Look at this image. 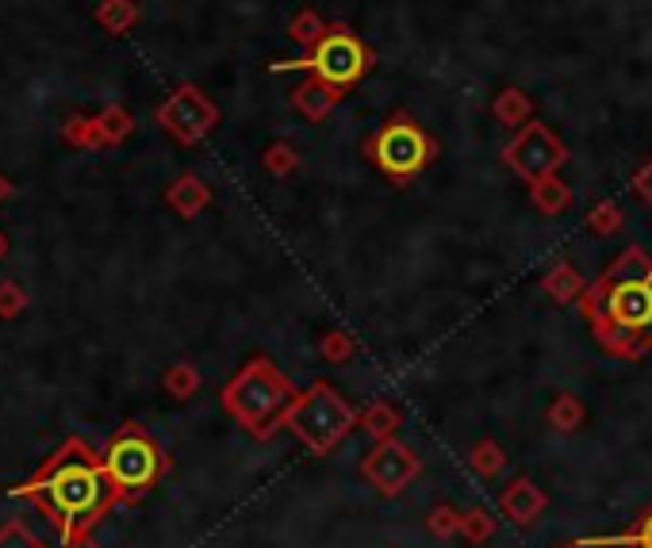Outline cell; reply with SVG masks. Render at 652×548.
I'll use <instances>...</instances> for the list:
<instances>
[{
  "label": "cell",
  "instance_id": "obj_5",
  "mask_svg": "<svg viewBox=\"0 0 652 548\" xmlns=\"http://www.w3.org/2000/svg\"><path fill=\"white\" fill-rule=\"evenodd\" d=\"M610 311H615V318L622 326H633V331L649 326L652 323V284L633 280V284L615 288V295H610Z\"/></svg>",
  "mask_w": 652,
  "mask_h": 548
},
{
  "label": "cell",
  "instance_id": "obj_4",
  "mask_svg": "<svg viewBox=\"0 0 652 548\" xmlns=\"http://www.w3.org/2000/svg\"><path fill=\"white\" fill-rule=\"evenodd\" d=\"M312 66H315V74H319L323 81L353 85L357 77L364 74V51H361V43H357V38L330 35V38H323V43H319Z\"/></svg>",
  "mask_w": 652,
  "mask_h": 548
},
{
  "label": "cell",
  "instance_id": "obj_7",
  "mask_svg": "<svg viewBox=\"0 0 652 548\" xmlns=\"http://www.w3.org/2000/svg\"><path fill=\"white\" fill-rule=\"evenodd\" d=\"M69 548H97V545H89V541H81V545H69Z\"/></svg>",
  "mask_w": 652,
  "mask_h": 548
},
{
  "label": "cell",
  "instance_id": "obj_2",
  "mask_svg": "<svg viewBox=\"0 0 652 548\" xmlns=\"http://www.w3.org/2000/svg\"><path fill=\"white\" fill-rule=\"evenodd\" d=\"M104 472L120 491H143L158 476V452H154V445L146 437L127 434L108 449Z\"/></svg>",
  "mask_w": 652,
  "mask_h": 548
},
{
  "label": "cell",
  "instance_id": "obj_6",
  "mask_svg": "<svg viewBox=\"0 0 652 548\" xmlns=\"http://www.w3.org/2000/svg\"><path fill=\"white\" fill-rule=\"evenodd\" d=\"M0 548H43V545H38V537L31 534V529H23L20 522H8V526H0Z\"/></svg>",
  "mask_w": 652,
  "mask_h": 548
},
{
  "label": "cell",
  "instance_id": "obj_3",
  "mask_svg": "<svg viewBox=\"0 0 652 548\" xmlns=\"http://www.w3.org/2000/svg\"><path fill=\"white\" fill-rule=\"evenodd\" d=\"M426 158H430V143H426V135L415 127V123L395 120V123H387V127L380 131V138H376V161L392 177L418 174V169L426 166Z\"/></svg>",
  "mask_w": 652,
  "mask_h": 548
},
{
  "label": "cell",
  "instance_id": "obj_1",
  "mask_svg": "<svg viewBox=\"0 0 652 548\" xmlns=\"http://www.w3.org/2000/svg\"><path fill=\"white\" fill-rule=\"evenodd\" d=\"M100 499H104V483L89 465H66L50 476V506L61 514L66 529H74L77 518L97 511Z\"/></svg>",
  "mask_w": 652,
  "mask_h": 548
}]
</instances>
